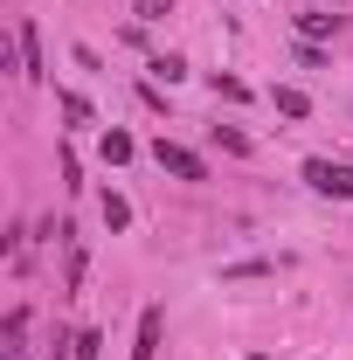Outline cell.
<instances>
[{
    "label": "cell",
    "instance_id": "obj_1",
    "mask_svg": "<svg viewBox=\"0 0 353 360\" xmlns=\"http://www.w3.org/2000/svg\"><path fill=\"white\" fill-rule=\"evenodd\" d=\"M305 180L333 201H353V167H333V160H305Z\"/></svg>",
    "mask_w": 353,
    "mask_h": 360
},
{
    "label": "cell",
    "instance_id": "obj_2",
    "mask_svg": "<svg viewBox=\"0 0 353 360\" xmlns=\"http://www.w3.org/2000/svg\"><path fill=\"white\" fill-rule=\"evenodd\" d=\"M153 160H160V167H167L174 180H208L201 153H187V146H167V139H160V146H153Z\"/></svg>",
    "mask_w": 353,
    "mask_h": 360
},
{
    "label": "cell",
    "instance_id": "obj_3",
    "mask_svg": "<svg viewBox=\"0 0 353 360\" xmlns=\"http://www.w3.org/2000/svg\"><path fill=\"white\" fill-rule=\"evenodd\" d=\"M160 333H167V312L146 305V312H139V347H132V360H160Z\"/></svg>",
    "mask_w": 353,
    "mask_h": 360
},
{
    "label": "cell",
    "instance_id": "obj_4",
    "mask_svg": "<svg viewBox=\"0 0 353 360\" xmlns=\"http://www.w3.org/2000/svg\"><path fill=\"white\" fill-rule=\"evenodd\" d=\"M14 49H21V77H42V35H35V21L14 28Z\"/></svg>",
    "mask_w": 353,
    "mask_h": 360
},
{
    "label": "cell",
    "instance_id": "obj_5",
    "mask_svg": "<svg viewBox=\"0 0 353 360\" xmlns=\"http://www.w3.org/2000/svg\"><path fill=\"white\" fill-rule=\"evenodd\" d=\"M21 333H28V312H7V326H0V354L21 360Z\"/></svg>",
    "mask_w": 353,
    "mask_h": 360
},
{
    "label": "cell",
    "instance_id": "obj_6",
    "mask_svg": "<svg viewBox=\"0 0 353 360\" xmlns=\"http://www.w3.org/2000/svg\"><path fill=\"white\" fill-rule=\"evenodd\" d=\"M104 229H132V208H125V194H104Z\"/></svg>",
    "mask_w": 353,
    "mask_h": 360
},
{
    "label": "cell",
    "instance_id": "obj_7",
    "mask_svg": "<svg viewBox=\"0 0 353 360\" xmlns=\"http://www.w3.org/2000/svg\"><path fill=\"white\" fill-rule=\"evenodd\" d=\"M277 111H284V118H305L312 97H305V90H277Z\"/></svg>",
    "mask_w": 353,
    "mask_h": 360
},
{
    "label": "cell",
    "instance_id": "obj_8",
    "mask_svg": "<svg viewBox=\"0 0 353 360\" xmlns=\"http://www.w3.org/2000/svg\"><path fill=\"white\" fill-rule=\"evenodd\" d=\"M104 160L125 167V160H132V139H125V132H104Z\"/></svg>",
    "mask_w": 353,
    "mask_h": 360
},
{
    "label": "cell",
    "instance_id": "obj_9",
    "mask_svg": "<svg viewBox=\"0 0 353 360\" xmlns=\"http://www.w3.org/2000/svg\"><path fill=\"white\" fill-rule=\"evenodd\" d=\"M208 90H215V97H229V104H243V97H250V90L236 84V77H222V70H215V77H208Z\"/></svg>",
    "mask_w": 353,
    "mask_h": 360
},
{
    "label": "cell",
    "instance_id": "obj_10",
    "mask_svg": "<svg viewBox=\"0 0 353 360\" xmlns=\"http://www.w3.org/2000/svg\"><path fill=\"white\" fill-rule=\"evenodd\" d=\"M132 14H139V21H167V14H174V0H132Z\"/></svg>",
    "mask_w": 353,
    "mask_h": 360
},
{
    "label": "cell",
    "instance_id": "obj_11",
    "mask_svg": "<svg viewBox=\"0 0 353 360\" xmlns=\"http://www.w3.org/2000/svg\"><path fill=\"white\" fill-rule=\"evenodd\" d=\"M153 77H167V84H180V77H187V63H180V56H153Z\"/></svg>",
    "mask_w": 353,
    "mask_h": 360
},
{
    "label": "cell",
    "instance_id": "obj_12",
    "mask_svg": "<svg viewBox=\"0 0 353 360\" xmlns=\"http://www.w3.org/2000/svg\"><path fill=\"white\" fill-rule=\"evenodd\" d=\"M97 347H104L97 333H77V340H70V360H97Z\"/></svg>",
    "mask_w": 353,
    "mask_h": 360
},
{
    "label": "cell",
    "instance_id": "obj_13",
    "mask_svg": "<svg viewBox=\"0 0 353 360\" xmlns=\"http://www.w3.org/2000/svg\"><path fill=\"white\" fill-rule=\"evenodd\" d=\"M298 35H333V14H298Z\"/></svg>",
    "mask_w": 353,
    "mask_h": 360
},
{
    "label": "cell",
    "instance_id": "obj_14",
    "mask_svg": "<svg viewBox=\"0 0 353 360\" xmlns=\"http://www.w3.org/2000/svg\"><path fill=\"white\" fill-rule=\"evenodd\" d=\"M257 360H264V354H257Z\"/></svg>",
    "mask_w": 353,
    "mask_h": 360
}]
</instances>
